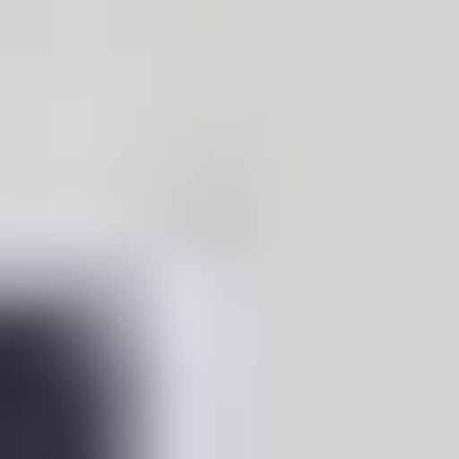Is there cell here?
<instances>
[{
	"mask_svg": "<svg viewBox=\"0 0 459 459\" xmlns=\"http://www.w3.org/2000/svg\"><path fill=\"white\" fill-rule=\"evenodd\" d=\"M0 459H102V358H51V307H0Z\"/></svg>",
	"mask_w": 459,
	"mask_h": 459,
	"instance_id": "6da1fadb",
	"label": "cell"
}]
</instances>
